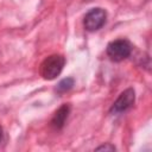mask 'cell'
<instances>
[{"label": "cell", "mask_w": 152, "mask_h": 152, "mask_svg": "<svg viewBox=\"0 0 152 152\" xmlns=\"http://www.w3.org/2000/svg\"><path fill=\"white\" fill-rule=\"evenodd\" d=\"M65 65V58L63 55L53 53L48 56L40 64V75L44 80L52 81L62 72Z\"/></svg>", "instance_id": "1"}, {"label": "cell", "mask_w": 152, "mask_h": 152, "mask_svg": "<svg viewBox=\"0 0 152 152\" xmlns=\"http://www.w3.org/2000/svg\"><path fill=\"white\" fill-rule=\"evenodd\" d=\"M107 56L113 62H122L124 59L128 58L132 53V44L124 38H119L112 40L106 49Z\"/></svg>", "instance_id": "2"}, {"label": "cell", "mask_w": 152, "mask_h": 152, "mask_svg": "<svg viewBox=\"0 0 152 152\" xmlns=\"http://www.w3.org/2000/svg\"><path fill=\"white\" fill-rule=\"evenodd\" d=\"M106 20H107V12L103 8L95 7L86 13L83 19V25L87 31L95 32L106 24Z\"/></svg>", "instance_id": "3"}, {"label": "cell", "mask_w": 152, "mask_h": 152, "mask_svg": "<svg viewBox=\"0 0 152 152\" xmlns=\"http://www.w3.org/2000/svg\"><path fill=\"white\" fill-rule=\"evenodd\" d=\"M134 102H135V91L133 88H127L122 93H120L118 99L113 102L109 112H110V114L125 113L133 107Z\"/></svg>", "instance_id": "4"}, {"label": "cell", "mask_w": 152, "mask_h": 152, "mask_svg": "<svg viewBox=\"0 0 152 152\" xmlns=\"http://www.w3.org/2000/svg\"><path fill=\"white\" fill-rule=\"evenodd\" d=\"M70 104L69 103H63L53 114V116L51 118V121H50V126L55 129V131H59L64 127L68 118H69V114H70Z\"/></svg>", "instance_id": "5"}, {"label": "cell", "mask_w": 152, "mask_h": 152, "mask_svg": "<svg viewBox=\"0 0 152 152\" xmlns=\"http://www.w3.org/2000/svg\"><path fill=\"white\" fill-rule=\"evenodd\" d=\"M74 83H75V81H74V78L72 77H66V78H63L62 81H59V83L57 84V87H56V91L57 93H66V91H69L72 87H74Z\"/></svg>", "instance_id": "6"}, {"label": "cell", "mask_w": 152, "mask_h": 152, "mask_svg": "<svg viewBox=\"0 0 152 152\" xmlns=\"http://www.w3.org/2000/svg\"><path fill=\"white\" fill-rule=\"evenodd\" d=\"M95 150L96 151H115V146L112 145L110 142H106V144H103L101 146H97Z\"/></svg>", "instance_id": "7"}, {"label": "cell", "mask_w": 152, "mask_h": 152, "mask_svg": "<svg viewBox=\"0 0 152 152\" xmlns=\"http://www.w3.org/2000/svg\"><path fill=\"white\" fill-rule=\"evenodd\" d=\"M2 140H4V129H2V127L0 126V144L2 142Z\"/></svg>", "instance_id": "8"}]
</instances>
